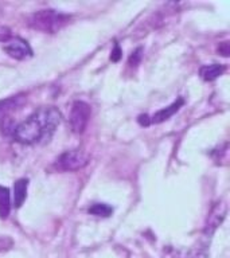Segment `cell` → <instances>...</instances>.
Masks as SVG:
<instances>
[{
	"label": "cell",
	"instance_id": "obj_1",
	"mask_svg": "<svg viewBox=\"0 0 230 258\" xmlns=\"http://www.w3.org/2000/svg\"><path fill=\"white\" fill-rule=\"evenodd\" d=\"M61 122L60 110L54 106H42L31 116L12 126V139L20 144L32 145L42 140H48Z\"/></svg>",
	"mask_w": 230,
	"mask_h": 258
},
{
	"label": "cell",
	"instance_id": "obj_2",
	"mask_svg": "<svg viewBox=\"0 0 230 258\" xmlns=\"http://www.w3.org/2000/svg\"><path fill=\"white\" fill-rule=\"evenodd\" d=\"M70 16L56 10H39L27 18L28 27L46 34H55L69 23Z\"/></svg>",
	"mask_w": 230,
	"mask_h": 258
},
{
	"label": "cell",
	"instance_id": "obj_3",
	"mask_svg": "<svg viewBox=\"0 0 230 258\" xmlns=\"http://www.w3.org/2000/svg\"><path fill=\"white\" fill-rule=\"evenodd\" d=\"M90 114H92L90 105L84 102V101H76L72 105L70 117H69V122H70V128H72L73 132L77 133V135L84 133V131L88 126L89 120H90Z\"/></svg>",
	"mask_w": 230,
	"mask_h": 258
},
{
	"label": "cell",
	"instance_id": "obj_4",
	"mask_svg": "<svg viewBox=\"0 0 230 258\" xmlns=\"http://www.w3.org/2000/svg\"><path fill=\"white\" fill-rule=\"evenodd\" d=\"M89 157L86 153L78 149L66 151L55 160V167L60 171H77L88 164Z\"/></svg>",
	"mask_w": 230,
	"mask_h": 258
},
{
	"label": "cell",
	"instance_id": "obj_5",
	"mask_svg": "<svg viewBox=\"0 0 230 258\" xmlns=\"http://www.w3.org/2000/svg\"><path fill=\"white\" fill-rule=\"evenodd\" d=\"M3 48L4 51L7 52L8 55L14 58V59L24 60L32 56V48L22 38H12V39L7 40Z\"/></svg>",
	"mask_w": 230,
	"mask_h": 258
},
{
	"label": "cell",
	"instance_id": "obj_6",
	"mask_svg": "<svg viewBox=\"0 0 230 258\" xmlns=\"http://www.w3.org/2000/svg\"><path fill=\"white\" fill-rule=\"evenodd\" d=\"M183 104H185V100H183L182 97L181 98H178V100L175 101V102H172L169 106H167V108L164 109H160V110L155 113L152 117H149V122H151V124H160V122H164L165 120H168L169 117H172L174 114L183 106Z\"/></svg>",
	"mask_w": 230,
	"mask_h": 258
},
{
	"label": "cell",
	"instance_id": "obj_7",
	"mask_svg": "<svg viewBox=\"0 0 230 258\" xmlns=\"http://www.w3.org/2000/svg\"><path fill=\"white\" fill-rule=\"evenodd\" d=\"M27 187V179H19V180L15 181V184H14V206H15L16 209H19L20 206L23 205V202L26 201Z\"/></svg>",
	"mask_w": 230,
	"mask_h": 258
},
{
	"label": "cell",
	"instance_id": "obj_8",
	"mask_svg": "<svg viewBox=\"0 0 230 258\" xmlns=\"http://www.w3.org/2000/svg\"><path fill=\"white\" fill-rule=\"evenodd\" d=\"M226 70L225 64L219 63H213L207 64V66H203L201 68V77L205 81H214L217 80L218 77H221Z\"/></svg>",
	"mask_w": 230,
	"mask_h": 258
},
{
	"label": "cell",
	"instance_id": "obj_9",
	"mask_svg": "<svg viewBox=\"0 0 230 258\" xmlns=\"http://www.w3.org/2000/svg\"><path fill=\"white\" fill-rule=\"evenodd\" d=\"M11 210V197L7 187L0 185V218L6 219Z\"/></svg>",
	"mask_w": 230,
	"mask_h": 258
},
{
	"label": "cell",
	"instance_id": "obj_10",
	"mask_svg": "<svg viewBox=\"0 0 230 258\" xmlns=\"http://www.w3.org/2000/svg\"><path fill=\"white\" fill-rule=\"evenodd\" d=\"M22 101H23V96H14L10 97L7 100H0V118L10 113L11 110L16 109L22 104Z\"/></svg>",
	"mask_w": 230,
	"mask_h": 258
},
{
	"label": "cell",
	"instance_id": "obj_11",
	"mask_svg": "<svg viewBox=\"0 0 230 258\" xmlns=\"http://www.w3.org/2000/svg\"><path fill=\"white\" fill-rule=\"evenodd\" d=\"M89 214L92 215H96V217H102V218H108L112 215L113 209L110 206L105 205V203H94L93 206L89 207Z\"/></svg>",
	"mask_w": 230,
	"mask_h": 258
},
{
	"label": "cell",
	"instance_id": "obj_12",
	"mask_svg": "<svg viewBox=\"0 0 230 258\" xmlns=\"http://www.w3.org/2000/svg\"><path fill=\"white\" fill-rule=\"evenodd\" d=\"M141 52H143V48L139 47L135 52H132V55L129 56V64H132V66H136L139 64L141 59Z\"/></svg>",
	"mask_w": 230,
	"mask_h": 258
},
{
	"label": "cell",
	"instance_id": "obj_13",
	"mask_svg": "<svg viewBox=\"0 0 230 258\" xmlns=\"http://www.w3.org/2000/svg\"><path fill=\"white\" fill-rule=\"evenodd\" d=\"M11 39V30L6 26H0V42H7Z\"/></svg>",
	"mask_w": 230,
	"mask_h": 258
},
{
	"label": "cell",
	"instance_id": "obj_14",
	"mask_svg": "<svg viewBox=\"0 0 230 258\" xmlns=\"http://www.w3.org/2000/svg\"><path fill=\"white\" fill-rule=\"evenodd\" d=\"M121 54H123V51H121L120 46H119V44H116V46H114V48H113L112 54H110V59H112L113 62H117V60L121 58Z\"/></svg>",
	"mask_w": 230,
	"mask_h": 258
},
{
	"label": "cell",
	"instance_id": "obj_15",
	"mask_svg": "<svg viewBox=\"0 0 230 258\" xmlns=\"http://www.w3.org/2000/svg\"><path fill=\"white\" fill-rule=\"evenodd\" d=\"M218 51H219V54H222L223 56L229 55V42H222V43L219 44V47H218Z\"/></svg>",
	"mask_w": 230,
	"mask_h": 258
},
{
	"label": "cell",
	"instance_id": "obj_16",
	"mask_svg": "<svg viewBox=\"0 0 230 258\" xmlns=\"http://www.w3.org/2000/svg\"><path fill=\"white\" fill-rule=\"evenodd\" d=\"M139 124L144 125V126L149 125L151 124V122H149V117L147 116V114H144V116H140L139 117Z\"/></svg>",
	"mask_w": 230,
	"mask_h": 258
}]
</instances>
